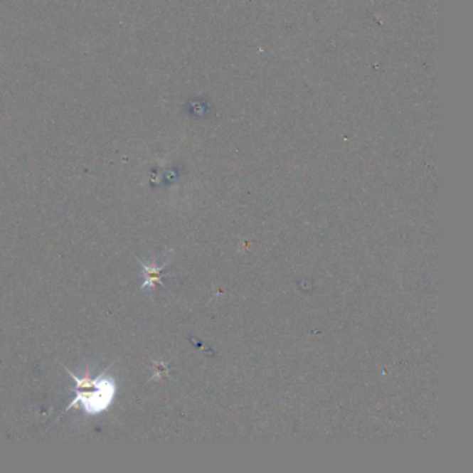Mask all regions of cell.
Listing matches in <instances>:
<instances>
[{
  "instance_id": "6da1fadb",
  "label": "cell",
  "mask_w": 473,
  "mask_h": 473,
  "mask_svg": "<svg viewBox=\"0 0 473 473\" xmlns=\"http://www.w3.org/2000/svg\"><path fill=\"white\" fill-rule=\"evenodd\" d=\"M64 369L75 382V395L64 413L81 408L86 415H99L110 408L117 393L114 378L105 375H99L96 378H90L89 375L80 376L68 368Z\"/></svg>"
},
{
  "instance_id": "7a4b0ae2",
  "label": "cell",
  "mask_w": 473,
  "mask_h": 473,
  "mask_svg": "<svg viewBox=\"0 0 473 473\" xmlns=\"http://www.w3.org/2000/svg\"><path fill=\"white\" fill-rule=\"evenodd\" d=\"M139 262L142 268H143V277H144L143 285H142L143 289H153L156 285H163L161 271L166 267V264L161 265V267H157V265H150L147 262H143L140 260Z\"/></svg>"
}]
</instances>
